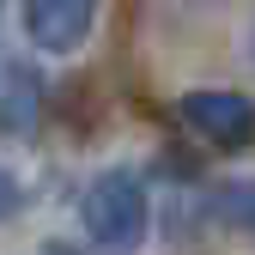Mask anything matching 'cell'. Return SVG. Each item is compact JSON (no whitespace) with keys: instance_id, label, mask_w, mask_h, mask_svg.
<instances>
[{"instance_id":"8992f818","label":"cell","mask_w":255,"mask_h":255,"mask_svg":"<svg viewBox=\"0 0 255 255\" xmlns=\"http://www.w3.org/2000/svg\"><path fill=\"white\" fill-rule=\"evenodd\" d=\"M18 213H24V182L0 164V219H18Z\"/></svg>"},{"instance_id":"3957f363","label":"cell","mask_w":255,"mask_h":255,"mask_svg":"<svg viewBox=\"0 0 255 255\" xmlns=\"http://www.w3.org/2000/svg\"><path fill=\"white\" fill-rule=\"evenodd\" d=\"M91 18H98V0H24V30L49 55H73L85 43Z\"/></svg>"},{"instance_id":"277c9868","label":"cell","mask_w":255,"mask_h":255,"mask_svg":"<svg viewBox=\"0 0 255 255\" xmlns=\"http://www.w3.org/2000/svg\"><path fill=\"white\" fill-rule=\"evenodd\" d=\"M37 122V73L30 67H6V85H0V128L6 134H24Z\"/></svg>"},{"instance_id":"5b68a950","label":"cell","mask_w":255,"mask_h":255,"mask_svg":"<svg viewBox=\"0 0 255 255\" xmlns=\"http://www.w3.org/2000/svg\"><path fill=\"white\" fill-rule=\"evenodd\" d=\"M213 213L225 219L231 231L255 237V176H231V182H219V188H213Z\"/></svg>"},{"instance_id":"7a4b0ae2","label":"cell","mask_w":255,"mask_h":255,"mask_svg":"<svg viewBox=\"0 0 255 255\" xmlns=\"http://www.w3.org/2000/svg\"><path fill=\"white\" fill-rule=\"evenodd\" d=\"M182 122L213 146H249L255 140V104L243 91H188L182 98Z\"/></svg>"},{"instance_id":"6da1fadb","label":"cell","mask_w":255,"mask_h":255,"mask_svg":"<svg viewBox=\"0 0 255 255\" xmlns=\"http://www.w3.org/2000/svg\"><path fill=\"white\" fill-rule=\"evenodd\" d=\"M79 219H85V237L104 255H134L146 243V225H152V195H146L140 170H128V164L98 170L85 201H79Z\"/></svg>"}]
</instances>
